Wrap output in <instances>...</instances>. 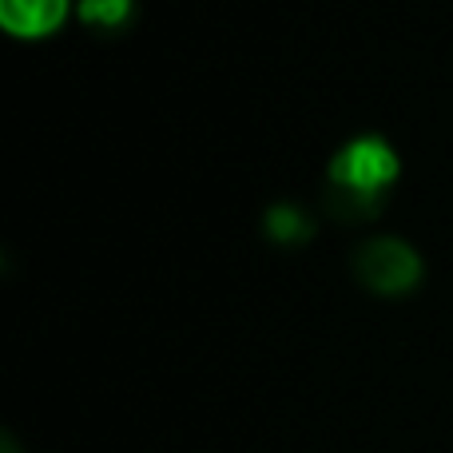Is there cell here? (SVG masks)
Instances as JSON below:
<instances>
[{"instance_id":"obj_1","label":"cell","mask_w":453,"mask_h":453,"mask_svg":"<svg viewBox=\"0 0 453 453\" xmlns=\"http://www.w3.org/2000/svg\"><path fill=\"white\" fill-rule=\"evenodd\" d=\"M398 156L382 135H358L350 140L326 167V203L338 219H374L382 211V196L398 180Z\"/></svg>"},{"instance_id":"obj_2","label":"cell","mask_w":453,"mask_h":453,"mask_svg":"<svg viewBox=\"0 0 453 453\" xmlns=\"http://www.w3.org/2000/svg\"><path fill=\"white\" fill-rule=\"evenodd\" d=\"M354 274L362 287L378 290V295H402V290L418 287L422 279V258L410 242L382 234V239H366L354 250Z\"/></svg>"},{"instance_id":"obj_3","label":"cell","mask_w":453,"mask_h":453,"mask_svg":"<svg viewBox=\"0 0 453 453\" xmlns=\"http://www.w3.org/2000/svg\"><path fill=\"white\" fill-rule=\"evenodd\" d=\"M72 0H0V24L12 36H48L64 24Z\"/></svg>"},{"instance_id":"obj_4","label":"cell","mask_w":453,"mask_h":453,"mask_svg":"<svg viewBox=\"0 0 453 453\" xmlns=\"http://www.w3.org/2000/svg\"><path fill=\"white\" fill-rule=\"evenodd\" d=\"M263 226L274 242H282V247H298V242H306L314 234V219L298 203H274L271 211H266Z\"/></svg>"},{"instance_id":"obj_5","label":"cell","mask_w":453,"mask_h":453,"mask_svg":"<svg viewBox=\"0 0 453 453\" xmlns=\"http://www.w3.org/2000/svg\"><path fill=\"white\" fill-rule=\"evenodd\" d=\"M76 12L92 28H119L132 16V0H80Z\"/></svg>"}]
</instances>
